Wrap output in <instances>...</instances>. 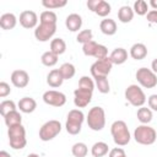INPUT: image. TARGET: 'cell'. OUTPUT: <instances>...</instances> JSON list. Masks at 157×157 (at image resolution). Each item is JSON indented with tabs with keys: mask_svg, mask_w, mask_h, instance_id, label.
Instances as JSON below:
<instances>
[{
	"mask_svg": "<svg viewBox=\"0 0 157 157\" xmlns=\"http://www.w3.org/2000/svg\"><path fill=\"white\" fill-rule=\"evenodd\" d=\"M99 29L105 36H113L117 32V23L112 18H104L99 23Z\"/></svg>",
	"mask_w": 157,
	"mask_h": 157,
	"instance_id": "d6986e66",
	"label": "cell"
},
{
	"mask_svg": "<svg viewBox=\"0 0 157 157\" xmlns=\"http://www.w3.org/2000/svg\"><path fill=\"white\" fill-rule=\"evenodd\" d=\"M92 93H93V91L77 87L74 91V94H75L74 103H75V105L77 108H85V107H87L88 103L92 101Z\"/></svg>",
	"mask_w": 157,
	"mask_h": 157,
	"instance_id": "7c38bea8",
	"label": "cell"
},
{
	"mask_svg": "<svg viewBox=\"0 0 157 157\" xmlns=\"http://www.w3.org/2000/svg\"><path fill=\"white\" fill-rule=\"evenodd\" d=\"M109 59H110L112 64L121 65L128 60V52L124 48H115L112 52V54L109 55Z\"/></svg>",
	"mask_w": 157,
	"mask_h": 157,
	"instance_id": "e0dca14e",
	"label": "cell"
},
{
	"mask_svg": "<svg viewBox=\"0 0 157 157\" xmlns=\"http://www.w3.org/2000/svg\"><path fill=\"white\" fill-rule=\"evenodd\" d=\"M16 23H17V18L13 13L7 12V13L1 15V17H0V27L2 29H6V31L12 29V28H15Z\"/></svg>",
	"mask_w": 157,
	"mask_h": 157,
	"instance_id": "44dd1931",
	"label": "cell"
},
{
	"mask_svg": "<svg viewBox=\"0 0 157 157\" xmlns=\"http://www.w3.org/2000/svg\"><path fill=\"white\" fill-rule=\"evenodd\" d=\"M97 48H98V44L94 40H91V42H87L82 45V52L86 56H94Z\"/></svg>",
	"mask_w": 157,
	"mask_h": 157,
	"instance_id": "836d02e7",
	"label": "cell"
},
{
	"mask_svg": "<svg viewBox=\"0 0 157 157\" xmlns=\"http://www.w3.org/2000/svg\"><path fill=\"white\" fill-rule=\"evenodd\" d=\"M10 92H11L10 85L6 83V82H4V81H1V82H0V97L4 98V97H6V96H9Z\"/></svg>",
	"mask_w": 157,
	"mask_h": 157,
	"instance_id": "ab89813d",
	"label": "cell"
},
{
	"mask_svg": "<svg viewBox=\"0 0 157 157\" xmlns=\"http://www.w3.org/2000/svg\"><path fill=\"white\" fill-rule=\"evenodd\" d=\"M146 18L148 22L151 23H157V10H151L147 12L146 15Z\"/></svg>",
	"mask_w": 157,
	"mask_h": 157,
	"instance_id": "7bdbcfd3",
	"label": "cell"
},
{
	"mask_svg": "<svg viewBox=\"0 0 157 157\" xmlns=\"http://www.w3.org/2000/svg\"><path fill=\"white\" fill-rule=\"evenodd\" d=\"M78 87L80 88H86V90H90V91H93L94 90V82L91 77L88 76H82L78 81Z\"/></svg>",
	"mask_w": 157,
	"mask_h": 157,
	"instance_id": "74e56055",
	"label": "cell"
},
{
	"mask_svg": "<svg viewBox=\"0 0 157 157\" xmlns=\"http://www.w3.org/2000/svg\"><path fill=\"white\" fill-rule=\"evenodd\" d=\"M150 5L153 7V10H157V1L156 0H151L150 1Z\"/></svg>",
	"mask_w": 157,
	"mask_h": 157,
	"instance_id": "bcb514c9",
	"label": "cell"
},
{
	"mask_svg": "<svg viewBox=\"0 0 157 157\" xmlns=\"http://www.w3.org/2000/svg\"><path fill=\"white\" fill-rule=\"evenodd\" d=\"M147 103H148L150 109L157 112V94H151L147 99Z\"/></svg>",
	"mask_w": 157,
	"mask_h": 157,
	"instance_id": "b9f144b4",
	"label": "cell"
},
{
	"mask_svg": "<svg viewBox=\"0 0 157 157\" xmlns=\"http://www.w3.org/2000/svg\"><path fill=\"white\" fill-rule=\"evenodd\" d=\"M98 4H99V0H88V1H87V7H88L91 11L94 12V10H96V7L98 6Z\"/></svg>",
	"mask_w": 157,
	"mask_h": 157,
	"instance_id": "ee69618b",
	"label": "cell"
},
{
	"mask_svg": "<svg viewBox=\"0 0 157 157\" xmlns=\"http://www.w3.org/2000/svg\"><path fill=\"white\" fill-rule=\"evenodd\" d=\"M13 110H16V104L13 101L7 99V101H2L0 103V114L2 117H5L6 114H9L10 112H13Z\"/></svg>",
	"mask_w": 157,
	"mask_h": 157,
	"instance_id": "1f68e13d",
	"label": "cell"
},
{
	"mask_svg": "<svg viewBox=\"0 0 157 157\" xmlns=\"http://www.w3.org/2000/svg\"><path fill=\"white\" fill-rule=\"evenodd\" d=\"M4 120H5V124L7 125V128H10V126L21 124L22 117H21V114H20L17 110H13V112H10L9 114H6V115L4 117Z\"/></svg>",
	"mask_w": 157,
	"mask_h": 157,
	"instance_id": "d4e9b609",
	"label": "cell"
},
{
	"mask_svg": "<svg viewBox=\"0 0 157 157\" xmlns=\"http://www.w3.org/2000/svg\"><path fill=\"white\" fill-rule=\"evenodd\" d=\"M110 132L114 142L118 146H125L129 144L131 136L128 129V125L124 120H115L110 126Z\"/></svg>",
	"mask_w": 157,
	"mask_h": 157,
	"instance_id": "6da1fadb",
	"label": "cell"
},
{
	"mask_svg": "<svg viewBox=\"0 0 157 157\" xmlns=\"http://www.w3.org/2000/svg\"><path fill=\"white\" fill-rule=\"evenodd\" d=\"M43 101L48 105L63 107L66 103V96L63 92H59L55 90H49V91L43 93Z\"/></svg>",
	"mask_w": 157,
	"mask_h": 157,
	"instance_id": "8fae6325",
	"label": "cell"
},
{
	"mask_svg": "<svg viewBox=\"0 0 157 157\" xmlns=\"http://www.w3.org/2000/svg\"><path fill=\"white\" fill-rule=\"evenodd\" d=\"M7 135H9V141H10V146L13 150H22L26 144V130L23 128L22 124H17L13 126H10L7 130Z\"/></svg>",
	"mask_w": 157,
	"mask_h": 157,
	"instance_id": "7a4b0ae2",
	"label": "cell"
},
{
	"mask_svg": "<svg viewBox=\"0 0 157 157\" xmlns=\"http://www.w3.org/2000/svg\"><path fill=\"white\" fill-rule=\"evenodd\" d=\"M125 98L126 101L134 107H144L146 102V96L142 88L137 85H130L125 90Z\"/></svg>",
	"mask_w": 157,
	"mask_h": 157,
	"instance_id": "8992f818",
	"label": "cell"
},
{
	"mask_svg": "<svg viewBox=\"0 0 157 157\" xmlns=\"http://www.w3.org/2000/svg\"><path fill=\"white\" fill-rule=\"evenodd\" d=\"M151 69H152V71H153V72L157 75V58H156V59L152 61V64H151Z\"/></svg>",
	"mask_w": 157,
	"mask_h": 157,
	"instance_id": "f6af8a7d",
	"label": "cell"
},
{
	"mask_svg": "<svg viewBox=\"0 0 157 157\" xmlns=\"http://www.w3.org/2000/svg\"><path fill=\"white\" fill-rule=\"evenodd\" d=\"M147 55V48L142 43H135L130 48V56L135 60H142Z\"/></svg>",
	"mask_w": 157,
	"mask_h": 157,
	"instance_id": "ac0fdd59",
	"label": "cell"
},
{
	"mask_svg": "<svg viewBox=\"0 0 157 157\" xmlns=\"http://www.w3.org/2000/svg\"><path fill=\"white\" fill-rule=\"evenodd\" d=\"M134 139L140 145H146V146L152 145V144H155V141L157 139V132L153 128H151L146 124H142L135 129Z\"/></svg>",
	"mask_w": 157,
	"mask_h": 157,
	"instance_id": "277c9868",
	"label": "cell"
},
{
	"mask_svg": "<svg viewBox=\"0 0 157 157\" xmlns=\"http://www.w3.org/2000/svg\"><path fill=\"white\" fill-rule=\"evenodd\" d=\"M134 12H136L139 16H144L147 15V10H148V5L145 0H137L134 2Z\"/></svg>",
	"mask_w": 157,
	"mask_h": 157,
	"instance_id": "d6a6232c",
	"label": "cell"
},
{
	"mask_svg": "<svg viewBox=\"0 0 157 157\" xmlns=\"http://www.w3.org/2000/svg\"><path fill=\"white\" fill-rule=\"evenodd\" d=\"M109 157H126V153L121 147H115L109 151Z\"/></svg>",
	"mask_w": 157,
	"mask_h": 157,
	"instance_id": "60d3db41",
	"label": "cell"
},
{
	"mask_svg": "<svg viewBox=\"0 0 157 157\" xmlns=\"http://www.w3.org/2000/svg\"><path fill=\"white\" fill-rule=\"evenodd\" d=\"M58 58H59V56H58L56 54H54L53 52L48 50V52H45V53L42 54L40 61H42V64L45 65V66H54V65L58 63Z\"/></svg>",
	"mask_w": 157,
	"mask_h": 157,
	"instance_id": "83f0119b",
	"label": "cell"
},
{
	"mask_svg": "<svg viewBox=\"0 0 157 157\" xmlns=\"http://www.w3.org/2000/svg\"><path fill=\"white\" fill-rule=\"evenodd\" d=\"M39 20L40 22H44V23H56V13L50 10L43 11L39 16Z\"/></svg>",
	"mask_w": 157,
	"mask_h": 157,
	"instance_id": "d590c367",
	"label": "cell"
},
{
	"mask_svg": "<svg viewBox=\"0 0 157 157\" xmlns=\"http://www.w3.org/2000/svg\"><path fill=\"white\" fill-rule=\"evenodd\" d=\"M135 76H136L137 82L145 88H153L157 85V75L151 69L140 67L137 69Z\"/></svg>",
	"mask_w": 157,
	"mask_h": 157,
	"instance_id": "ba28073f",
	"label": "cell"
},
{
	"mask_svg": "<svg viewBox=\"0 0 157 157\" xmlns=\"http://www.w3.org/2000/svg\"><path fill=\"white\" fill-rule=\"evenodd\" d=\"M56 32V23H44L40 22L39 26L34 29V37L39 42H47L49 40Z\"/></svg>",
	"mask_w": 157,
	"mask_h": 157,
	"instance_id": "9c48e42d",
	"label": "cell"
},
{
	"mask_svg": "<svg viewBox=\"0 0 157 157\" xmlns=\"http://www.w3.org/2000/svg\"><path fill=\"white\" fill-rule=\"evenodd\" d=\"M64 82V77L61 76L59 69H53L52 71H49L48 76H47V83L53 87V88H56V87H60Z\"/></svg>",
	"mask_w": 157,
	"mask_h": 157,
	"instance_id": "2e32d148",
	"label": "cell"
},
{
	"mask_svg": "<svg viewBox=\"0 0 157 157\" xmlns=\"http://www.w3.org/2000/svg\"><path fill=\"white\" fill-rule=\"evenodd\" d=\"M65 26L70 32H76L82 26V18L77 13H70L65 20Z\"/></svg>",
	"mask_w": 157,
	"mask_h": 157,
	"instance_id": "9a60e30c",
	"label": "cell"
},
{
	"mask_svg": "<svg viewBox=\"0 0 157 157\" xmlns=\"http://www.w3.org/2000/svg\"><path fill=\"white\" fill-rule=\"evenodd\" d=\"M59 71L61 74V76L64 77V80H70L75 76V72H76V69L72 64L70 63H64L60 67H59Z\"/></svg>",
	"mask_w": 157,
	"mask_h": 157,
	"instance_id": "484cf974",
	"label": "cell"
},
{
	"mask_svg": "<svg viewBox=\"0 0 157 157\" xmlns=\"http://www.w3.org/2000/svg\"><path fill=\"white\" fill-rule=\"evenodd\" d=\"M87 125L93 131H101L105 125V113L102 107H93L87 114Z\"/></svg>",
	"mask_w": 157,
	"mask_h": 157,
	"instance_id": "3957f363",
	"label": "cell"
},
{
	"mask_svg": "<svg viewBox=\"0 0 157 157\" xmlns=\"http://www.w3.org/2000/svg\"><path fill=\"white\" fill-rule=\"evenodd\" d=\"M112 66H113V64H112V61L108 56V58L102 59V60H96L91 65L90 71H91V75L93 76V78L102 77V76H108V74L112 70Z\"/></svg>",
	"mask_w": 157,
	"mask_h": 157,
	"instance_id": "30bf717a",
	"label": "cell"
},
{
	"mask_svg": "<svg viewBox=\"0 0 157 157\" xmlns=\"http://www.w3.org/2000/svg\"><path fill=\"white\" fill-rule=\"evenodd\" d=\"M27 157H39V155H37V153H29Z\"/></svg>",
	"mask_w": 157,
	"mask_h": 157,
	"instance_id": "c3c4849f",
	"label": "cell"
},
{
	"mask_svg": "<svg viewBox=\"0 0 157 157\" xmlns=\"http://www.w3.org/2000/svg\"><path fill=\"white\" fill-rule=\"evenodd\" d=\"M17 105H18V108H20V110L22 113H27L28 114V113H32V112L36 110L37 102L33 98H31V97H23V98L20 99Z\"/></svg>",
	"mask_w": 157,
	"mask_h": 157,
	"instance_id": "ffe728a7",
	"label": "cell"
},
{
	"mask_svg": "<svg viewBox=\"0 0 157 157\" xmlns=\"http://www.w3.org/2000/svg\"><path fill=\"white\" fill-rule=\"evenodd\" d=\"M0 157H11V156H10V153L6 152V151H0Z\"/></svg>",
	"mask_w": 157,
	"mask_h": 157,
	"instance_id": "7dc6e473",
	"label": "cell"
},
{
	"mask_svg": "<svg viewBox=\"0 0 157 157\" xmlns=\"http://www.w3.org/2000/svg\"><path fill=\"white\" fill-rule=\"evenodd\" d=\"M71 152L75 157H86L87 152H88V148L86 146V144L83 142H76L74 144L72 148H71Z\"/></svg>",
	"mask_w": 157,
	"mask_h": 157,
	"instance_id": "f1b7e54d",
	"label": "cell"
},
{
	"mask_svg": "<svg viewBox=\"0 0 157 157\" xmlns=\"http://www.w3.org/2000/svg\"><path fill=\"white\" fill-rule=\"evenodd\" d=\"M94 58L97 60H102V59L108 58V49H107V47L105 45H102V44H98L97 52L94 54Z\"/></svg>",
	"mask_w": 157,
	"mask_h": 157,
	"instance_id": "f35d334b",
	"label": "cell"
},
{
	"mask_svg": "<svg viewBox=\"0 0 157 157\" xmlns=\"http://www.w3.org/2000/svg\"><path fill=\"white\" fill-rule=\"evenodd\" d=\"M92 38H93V33H92L91 29H82L81 32H78V34H77V37H76V40H77L78 43L85 44V43H87V42H91Z\"/></svg>",
	"mask_w": 157,
	"mask_h": 157,
	"instance_id": "8d00e7d4",
	"label": "cell"
},
{
	"mask_svg": "<svg viewBox=\"0 0 157 157\" xmlns=\"http://www.w3.org/2000/svg\"><path fill=\"white\" fill-rule=\"evenodd\" d=\"M11 82L17 88H25L29 82V76L25 70H15L11 74Z\"/></svg>",
	"mask_w": 157,
	"mask_h": 157,
	"instance_id": "5bb4252c",
	"label": "cell"
},
{
	"mask_svg": "<svg viewBox=\"0 0 157 157\" xmlns=\"http://www.w3.org/2000/svg\"><path fill=\"white\" fill-rule=\"evenodd\" d=\"M108 151H109V147L103 141L96 142L91 148V153H92L93 157H103V156H105L108 153Z\"/></svg>",
	"mask_w": 157,
	"mask_h": 157,
	"instance_id": "cb8c5ba5",
	"label": "cell"
},
{
	"mask_svg": "<svg viewBox=\"0 0 157 157\" xmlns=\"http://www.w3.org/2000/svg\"><path fill=\"white\" fill-rule=\"evenodd\" d=\"M85 120V115L80 109H72L67 114V119H66V131L70 135H77L81 131L82 128V123Z\"/></svg>",
	"mask_w": 157,
	"mask_h": 157,
	"instance_id": "5b68a950",
	"label": "cell"
},
{
	"mask_svg": "<svg viewBox=\"0 0 157 157\" xmlns=\"http://www.w3.org/2000/svg\"><path fill=\"white\" fill-rule=\"evenodd\" d=\"M132 17H134V10L130 6L125 5V6H121L119 9V11H118V18H119L120 22L129 23L132 20Z\"/></svg>",
	"mask_w": 157,
	"mask_h": 157,
	"instance_id": "7402d4cb",
	"label": "cell"
},
{
	"mask_svg": "<svg viewBox=\"0 0 157 157\" xmlns=\"http://www.w3.org/2000/svg\"><path fill=\"white\" fill-rule=\"evenodd\" d=\"M96 81V86L98 88V91L101 93H108L110 87H109V82H108V78L107 76H102V77H96L94 78Z\"/></svg>",
	"mask_w": 157,
	"mask_h": 157,
	"instance_id": "4dcf8cb0",
	"label": "cell"
},
{
	"mask_svg": "<svg viewBox=\"0 0 157 157\" xmlns=\"http://www.w3.org/2000/svg\"><path fill=\"white\" fill-rule=\"evenodd\" d=\"M37 22H38V16H37V13L34 11L26 10V11L21 12V15H20V25L23 28H27V29L34 28L37 26Z\"/></svg>",
	"mask_w": 157,
	"mask_h": 157,
	"instance_id": "4fadbf2b",
	"label": "cell"
},
{
	"mask_svg": "<svg viewBox=\"0 0 157 157\" xmlns=\"http://www.w3.org/2000/svg\"><path fill=\"white\" fill-rule=\"evenodd\" d=\"M94 13H97L101 17L108 16L110 13V5L107 1H104V0H99V4H98V6L94 10Z\"/></svg>",
	"mask_w": 157,
	"mask_h": 157,
	"instance_id": "f546056e",
	"label": "cell"
},
{
	"mask_svg": "<svg viewBox=\"0 0 157 157\" xmlns=\"http://www.w3.org/2000/svg\"><path fill=\"white\" fill-rule=\"evenodd\" d=\"M137 119L142 124H147L152 120V110L147 107H140L137 109Z\"/></svg>",
	"mask_w": 157,
	"mask_h": 157,
	"instance_id": "4316f807",
	"label": "cell"
},
{
	"mask_svg": "<svg viewBox=\"0 0 157 157\" xmlns=\"http://www.w3.org/2000/svg\"><path fill=\"white\" fill-rule=\"evenodd\" d=\"M66 4H67L66 0H43V1H42V5H43L44 7H47L48 10L64 7Z\"/></svg>",
	"mask_w": 157,
	"mask_h": 157,
	"instance_id": "e575fe53",
	"label": "cell"
},
{
	"mask_svg": "<svg viewBox=\"0 0 157 157\" xmlns=\"http://www.w3.org/2000/svg\"><path fill=\"white\" fill-rule=\"evenodd\" d=\"M60 131H61V124L59 120H54V119L48 120L39 129V139L42 141H50Z\"/></svg>",
	"mask_w": 157,
	"mask_h": 157,
	"instance_id": "52a82bcc",
	"label": "cell"
},
{
	"mask_svg": "<svg viewBox=\"0 0 157 157\" xmlns=\"http://www.w3.org/2000/svg\"><path fill=\"white\" fill-rule=\"evenodd\" d=\"M65 50H66V43L64 42V39H61V38H54L50 42V52H53L58 56L61 55V54H64Z\"/></svg>",
	"mask_w": 157,
	"mask_h": 157,
	"instance_id": "603a6c76",
	"label": "cell"
}]
</instances>
